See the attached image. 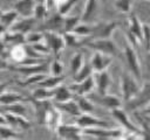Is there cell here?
<instances>
[{"label":"cell","instance_id":"43","mask_svg":"<svg viewBox=\"0 0 150 140\" xmlns=\"http://www.w3.org/2000/svg\"><path fill=\"white\" fill-rule=\"evenodd\" d=\"M49 71H50V75H54V76H62L63 74V64L59 61V60H54L49 66Z\"/></svg>","mask_w":150,"mask_h":140},{"label":"cell","instance_id":"44","mask_svg":"<svg viewBox=\"0 0 150 140\" xmlns=\"http://www.w3.org/2000/svg\"><path fill=\"white\" fill-rule=\"evenodd\" d=\"M143 44L146 51L150 50V26L144 23L143 24Z\"/></svg>","mask_w":150,"mask_h":140},{"label":"cell","instance_id":"19","mask_svg":"<svg viewBox=\"0 0 150 140\" xmlns=\"http://www.w3.org/2000/svg\"><path fill=\"white\" fill-rule=\"evenodd\" d=\"M36 21H38V20H36L34 16L21 18L20 20H16V21H15V23L11 27L9 30L16 32V33H21V34H27V33L32 32V29L34 28Z\"/></svg>","mask_w":150,"mask_h":140},{"label":"cell","instance_id":"35","mask_svg":"<svg viewBox=\"0 0 150 140\" xmlns=\"http://www.w3.org/2000/svg\"><path fill=\"white\" fill-rule=\"evenodd\" d=\"M48 75L46 72H40V74H34V75H29V76H26L25 79H22L21 82H19L20 85L22 86H27V85H30V84H39L41 80H43Z\"/></svg>","mask_w":150,"mask_h":140},{"label":"cell","instance_id":"20","mask_svg":"<svg viewBox=\"0 0 150 140\" xmlns=\"http://www.w3.org/2000/svg\"><path fill=\"white\" fill-rule=\"evenodd\" d=\"M130 35H132L137 42L143 41V24L139 22L136 15L130 14L128 16V32Z\"/></svg>","mask_w":150,"mask_h":140},{"label":"cell","instance_id":"42","mask_svg":"<svg viewBox=\"0 0 150 140\" xmlns=\"http://www.w3.org/2000/svg\"><path fill=\"white\" fill-rule=\"evenodd\" d=\"M63 34V37H64V41H66V44L68 47H76V46H80V41H79V37L76 34L74 33H62Z\"/></svg>","mask_w":150,"mask_h":140},{"label":"cell","instance_id":"48","mask_svg":"<svg viewBox=\"0 0 150 140\" xmlns=\"http://www.w3.org/2000/svg\"><path fill=\"white\" fill-rule=\"evenodd\" d=\"M144 116V118L146 119V121L149 123V125H150V116H146V114H143Z\"/></svg>","mask_w":150,"mask_h":140},{"label":"cell","instance_id":"6","mask_svg":"<svg viewBox=\"0 0 150 140\" xmlns=\"http://www.w3.org/2000/svg\"><path fill=\"white\" fill-rule=\"evenodd\" d=\"M1 125H8L16 131H25L32 127L27 117L16 116L8 112H1Z\"/></svg>","mask_w":150,"mask_h":140},{"label":"cell","instance_id":"30","mask_svg":"<svg viewBox=\"0 0 150 140\" xmlns=\"http://www.w3.org/2000/svg\"><path fill=\"white\" fill-rule=\"evenodd\" d=\"M32 98L36 100H48L54 98V90L53 89H47L43 86H39L32 92Z\"/></svg>","mask_w":150,"mask_h":140},{"label":"cell","instance_id":"41","mask_svg":"<svg viewBox=\"0 0 150 140\" xmlns=\"http://www.w3.org/2000/svg\"><path fill=\"white\" fill-rule=\"evenodd\" d=\"M76 2H79V0H67L63 5H61L60 7H57V12L60 14H62L63 16H67L68 13L73 9V7L76 5Z\"/></svg>","mask_w":150,"mask_h":140},{"label":"cell","instance_id":"13","mask_svg":"<svg viewBox=\"0 0 150 140\" xmlns=\"http://www.w3.org/2000/svg\"><path fill=\"white\" fill-rule=\"evenodd\" d=\"M76 124L80 125L82 128L87 127H111V125L97 117L91 116L90 113H82L81 116L76 117Z\"/></svg>","mask_w":150,"mask_h":140},{"label":"cell","instance_id":"1","mask_svg":"<svg viewBox=\"0 0 150 140\" xmlns=\"http://www.w3.org/2000/svg\"><path fill=\"white\" fill-rule=\"evenodd\" d=\"M83 44L88 49L100 51L111 57H121L123 55V52L120 51L116 43L111 38H91L89 41H86Z\"/></svg>","mask_w":150,"mask_h":140},{"label":"cell","instance_id":"47","mask_svg":"<svg viewBox=\"0 0 150 140\" xmlns=\"http://www.w3.org/2000/svg\"><path fill=\"white\" fill-rule=\"evenodd\" d=\"M53 1H54V4L56 5V7H60V6H61V5H63L67 0H53Z\"/></svg>","mask_w":150,"mask_h":140},{"label":"cell","instance_id":"11","mask_svg":"<svg viewBox=\"0 0 150 140\" xmlns=\"http://www.w3.org/2000/svg\"><path fill=\"white\" fill-rule=\"evenodd\" d=\"M111 116L120 123L121 126H123L127 131H129L130 133H132L134 135H141V128L138 126H136L130 118L128 117V114L125 113L124 110H122L121 107L118 108H114L111 110Z\"/></svg>","mask_w":150,"mask_h":140},{"label":"cell","instance_id":"23","mask_svg":"<svg viewBox=\"0 0 150 140\" xmlns=\"http://www.w3.org/2000/svg\"><path fill=\"white\" fill-rule=\"evenodd\" d=\"M1 40H2L4 44H12V46L26 44V34L8 30V32L1 34Z\"/></svg>","mask_w":150,"mask_h":140},{"label":"cell","instance_id":"25","mask_svg":"<svg viewBox=\"0 0 150 140\" xmlns=\"http://www.w3.org/2000/svg\"><path fill=\"white\" fill-rule=\"evenodd\" d=\"M97 10V0H87L84 4L83 12L81 14V21L89 23L95 16Z\"/></svg>","mask_w":150,"mask_h":140},{"label":"cell","instance_id":"39","mask_svg":"<svg viewBox=\"0 0 150 140\" xmlns=\"http://www.w3.org/2000/svg\"><path fill=\"white\" fill-rule=\"evenodd\" d=\"M74 34H76L77 36H80V37H82V36H91V33H93V26H90L89 23H87V22H83L82 24H79L75 29H74V32H73Z\"/></svg>","mask_w":150,"mask_h":140},{"label":"cell","instance_id":"18","mask_svg":"<svg viewBox=\"0 0 150 140\" xmlns=\"http://www.w3.org/2000/svg\"><path fill=\"white\" fill-rule=\"evenodd\" d=\"M94 80H95V90L97 93H107L108 86L110 84V77L107 72V70L103 71H95L93 74Z\"/></svg>","mask_w":150,"mask_h":140},{"label":"cell","instance_id":"24","mask_svg":"<svg viewBox=\"0 0 150 140\" xmlns=\"http://www.w3.org/2000/svg\"><path fill=\"white\" fill-rule=\"evenodd\" d=\"M53 90H54V98H53L54 102H59V103L68 102V100L74 98V93H73V91L70 90L69 86H66V85L61 84V85L56 86Z\"/></svg>","mask_w":150,"mask_h":140},{"label":"cell","instance_id":"9","mask_svg":"<svg viewBox=\"0 0 150 140\" xmlns=\"http://www.w3.org/2000/svg\"><path fill=\"white\" fill-rule=\"evenodd\" d=\"M56 134L60 139H66V140H80L82 139L83 134V128L75 124V125H63L60 124L59 127L56 128Z\"/></svg>","mask_w":150,"mask_h":140},{"label":"cell","instance_id":"33","mask_svg":"<svg viewBox=\"0 0 150 140\" xmlns=\"http://www.w3.org/2000/svg\"><path fill=\"white\" fill-rule=\"evenodd\" d=\"M21 138H22V133L20 131H16L8 125H1V139L7 140V139H21Z\"/></svg>","mask_w":150,"mask_h":140},{"label":"cell","instance_id":"12","mask_svg":"<svg viewBox=\"0 0 150 140\" xmlns=\"http://www.w3.org/2000/svg\"><path fill=\"white\" fill-rule=\"evenodd\" d=\"M70 90L73 91L74 94H80V96H88L95 90V80L93 75L86 78L82 82H74L73 84L69 85Z\"/></svg>","mask_w":150,"mask_h":140},{"label":"cell","instance_id":"37","mask_svg":"<svg viewBox=\"0 0 150 140\" xmlns=\"http://www.w3.org/2000/svg\"><path fill=\"white\" fill-rule=\"evenodd\" d=\"M80 16H64V28L63 33H73L74 29L80 24Z\"/></svg>","mask_w":150,"mask_h":140},{"label":"cell","instance_id":"17","mask_svg":"<svg viewBox=\"0 0 150 140\" xmlns=\"http://www.w3.org/2000/svg\"><path fill=\"white\" fill-rule=\"evenodd\" d=\"M36 0H16L14 2V9L21 18H29L34 15Z\"/></svg>","mask_w":150,"mask_h":140},{"label":"cell","instance_id":"36","mask_svg":"<svg viewBox=\"0 0 150 140\" xmlns=\"http://www.w3.org/2000/svg\"><path fill=\"white\" fill-rule=\"evenodd\" d=\"M33 16L38 21H45L48 18V7L46 6V2H36Z\"/></svg>","mask_w":150,"mask_h":140},{"label":"cell","instance_id":"34","mask_svg":"<svg viewBox=\"0 0 150 140\" xmlns=\"http://www.w3.org/2000/svg\"><path fill=\"white\" fill-rule=\"evenodd\" d=\"M83 64H84V60H83L82 52H76V54H74L73 57H71V60H70V66H69L71 75L74 76V75L82 68Z\"/></svg>","mask_w":150,"mask_h":140},{"label":"cell","instance_id":"38","mask_svg":"<svg viewBox=\"0 0 150 140\" xmlns=\"http://www.w3.org/2000/svg\"><path fill=\"white\" fill-rule=\"evenodd\" d=\"M115 8L124 14H129L132 8V0H115Z\"/></svg>","mask_w":150,"mask_h":140},{"label":"cell","instance_id":"15","mask_svg":"<svg viewBox=\"0 0 150 140\" xmlns=\"http://www.w3.org/2000/svg\"><path fill=\"white\" fill-rule=\"evenodd\" d=\"M9 70H13L15 72L22 74L25 77L34 74H40V72H46L48 71V64L47 62L41 63V64H32V65H12L8 66Z\"/></svg>","mask_w":150,"mask_h":140},{"label":"cell","instance_id":"45","mask_svg":"<svg viewBox=\"0 0 150 140\" xmlns=\"http://www.w3.org/2000/svg\"><path fill=\"white\" fill-rule=\"evenodd\" d=\"M141 112H142L143 114H146V116H150V102H149V103H148V104H146V105H145V106L143 107V110H142Z\"/></svg>","mask_w":150,"mask_h":140},{"label":"cell","instance_id":"49","mask_svg":"<svg viewBox=\"0 0 150 140\" xmlns=\"http://www.w3.org/2000/svg\"><path fill=\"white\" fill-rule=\"evenodd\" d=\"M36 2H46V0H36Z\"/></svg>","mask_w":150,"mask_h":140},{"label":"cell","instance_id":"26","mask_svg":"<svg viewBox=\"0 0 150 140\" xmlns=\"http://www.w3.org/2000/svg\"><path fill=\"white\" fill-rule=\"evenodd\" d=\"M74 99L77 103L79 107L81 108L82 113H93L95 108V104L91 102V99L87 96H80V94H74Z\"/></svg>","mask_w":150,"mask_h":140},{"label":"cell","instance_id":"46","mask_svg":"<svg viewBox=\"0 0 150 140\" xmlns=\"http://www.w3.org/2000/svg\"><path fill=\"white\" fill-rule=\"evenodd\" d=\"M148 54H146V56H145V65H146V68L150 70V50L149 51H146Z\"/></svg>","mask_w":150,"mask_h":140},{"label":"cell","instance_id":"14","mask_svg":"<svg viewBox=\"0 0 150 140\" xmlns=\"http://www.w3.org/2000/svg\"><path fill=\"white\" fill-rule=\"evenodd\" d=\"M111 61H112V57L109 56V55H105V54H102L100 51H95L91 57H90V64L93 66V70L94 72L95 71H103V70H107L108 66L111 64Z\"/></svg>","mask_w":150,"mask_h":140},{"label":"cell","instance_id":"31","mask_svg":"<svg viewBox=\"0 0 150 140\" xmlns=\"http://www.w3.org/2000/svg\"><path fill=\"white\" fill-rule=\"evenodd\" d=\"M63 79H64V76H54V75H50V76H47L43 80H41L38 85L39 86L47 88V89H55L56 86L61 85V83L63 82Z\"/></svg>","mask_w":150,"mask_h":140},{"label":"cell","instance_id":"40","mask_svg":"<svg viewBox=\"0 0 150 140\" xmlns=\"http://www.w3.org/2000/svg\"><path fill=\"white\" fill-rule=\"evenodd\" d=\"M43 40H45V35L41 32H29L26 34V43L28 44L39 43Z\"/></svg>","mask_w":150,"mask_h":140},{"label":"cell","instance_id":"5","mask_svg":"<svg viewBox=\"0 0 150 140\" xmlns=\"http://www.w3.org/2000/svg\"><path fill=\"white\" fill-rule=\"evenodd\" d=\"M43 35H45V42L47 43L48 48L50 49V52H53L54 55H59L67 47L62 33L45 30Z\"/></svg>","mask_w":150,"mask_h":140},{"label":"cell","instance_id":"4","mask_svg":"<svg viewBox=\"0 0 150 140\" xmlns=\"http://www.w3.org/2000/svg\"><path fill=\"white\" fill-rule=\"evenodd\" d=\"M123 55H124L127 64L130 69V72L135 76V78L137 80L141 79L142 78L141 63H139V60H138V56H137V52H136V48L128 42V44L125 46V48L123 50Z\"/></svg>","mask_w":150,"mask_h":140},{"label":"cell","instance_id":"32","mask_svg":"<svg viewBox=\"0 0 150 140\" xmlns=\"http://www.w3.org/2000/svg\"><path fill=\"white\" fill-rule=\"evenodd\" d=\"M93 72H94V70H93V66H91L90 62L84 63V64L82 65V68L73 76V77H74V82H82V80H84L86 78H88L89 76H91Z\"/></svg>","mask_w":150,"mask_h":140},{"label":"cell","instance_id":"10","mask_svg":"<svg viewBox=\"0 0 150 140\" xmlns=\"http://www.w3.org/2000/svg\"><path fill=\"white\" fill-rule=\"evenodd\" d=\"M117 21H109V22H97L93 26L91 38H110L114 30L117 28Z\"/></svg>","mask_w":150,"mask_h":140},{"label":"cell","instance_id":"7","mask_svg":"<svg viewBox=\"0 0 150 140\" xmlns=\"http://www.w3.org/2000/svg\"><path fill=\"white\" fill-rule=\"evenodd\" d=\"M91 96H89V98L91 99V102L96 105H100L102 107H105L108 110H114V108H118L122 106V102L118 97L114 96V94H109V93H90Z\"/></svg>","mask_w":150,"mask_h":140},{"label":"cell","instance_id":"16","mask_svg":"<svg viewBox=\"0 0 150 140\" xmlns=\"http://www.w3.org/2000/svg\"><path fill=\"white\" fill-rule=\"evenodd\" d=\"M41 28L43 30H52V32L61 33L60 29L63 30V28H64V16L62 14H60L59 12L55 13L43 21V24Z\"/></svg>","mask_w":150,"mask_h":140},{"label":"cell","instance_id":"28","mask_svg":"<svg viewBox=\"0 0 150 140\" xmlns=\"http://www.w3.org/2000/svg\"><path fill=\"white\" fill-rule=\"evenodd\" d=\"M1 112H8L13 113L16 116H22L27 117V108L23 104L21 103H14V104H8V105H1Z\"/></svg>","mask_w":150,"mask_h":140},{"label":"cell","instance_id":"29","mask_svg":"<svg viewBox=\"0 0 150 140\" xmlns=\"http://www.w3.org/2000/svg\"><path fill=\"white\" fill-rule=\"evenodd\" d=\"M26 98L16 92H9V91H4L1 93V105H8V104H14V103H21L25 102Z\"/></svg>","mask_w":150,"mask_h":140},{"label":"cell","instance_id":"8","mask_svg":"<svg viewBox=\"0 0 150 140\" xmlns=\"http://www.w3.org/2000/svg\"><path fill=\"white\" fill-rule=\"evenodd\" d=\"M150 102V82L145 83L138 91V93L131 99L129 100L127 104V107L132 110L134 112L137 111L138 108H143L148 103Z\"/></svg>","mask_w":150,"mask_h":140},{"label":"cell","instance_id":"3","mask_svg":"<svg viewBox=\"0 0 150 140\" xmlns=\"http://www.w3.org/2000/svg\"><path fill=\"white\" fill-rule=\"evenodd\" d=\"M83 134L94 136L95 139L104 140V139H116L123 135V131L121 128L114 127H87L83 128Z\"/></svg>","mask_w":150,"mask_h":140},{"label":"cell","instance_id":"21","mask_svg":"<svg viewBox=\"0 0 150 140\" xmlns=\"http://www.w3.org/2000/svg\"><path fill=\"white\" fill-rule=\"evenodd\" d=\"M18 16H19V13L15 9H8V10H2L1 12V18H0L1 34L6 33L11 29V27L18 20Z\"/></svg>","mask_w":150,"mask_h":140},{"label":"cell","instance_id":"2","mask_svg":"<svg viewBox=\"0 0 150 140\" xmlns=\"http://www.w3.org/2000/svg\"><path fill=\"white\" fill-rule=\"evenodd\" d=\"M137 79L135 78V76L131 74H122L120 77V86H121V92H122V97L123 100L125 103H128L129 100H131L139 91V86L136 82Z\"/></svg>","mask_w":150,"mask_h":140},{"label":"cell","instance_id":"27","mask_svg":"<svg viewBox=\"0 0 150 140\" xmlns=\"http://www.w3.org/2000/svg\"><path fill=\"white\" fill-rule=\"evenodd\" d=\"M9 57L13 62H15L16 64H19L22 60H25L27 57L26 54V48L25 44H16V46H12L11 50H9Z\"/></svg>","mask_w":150,"mask_h":140},{"label":"cell","instance_id":"22","mask_svg":"<svg viewBox=\"0 0 150 140\" xmlns=\"http://www.w3.org/2000/svg\"><path fill=\"white\" fill-rule=\"evenodd\" d=\"M54 105H55V107L57 110H60L61 112H64V113H67V114H69L71 117H79V116L82 114V111L79 107V105L75 102V99H70L68 102H61V103L55 102Z\"/></svg>","mask_w":150,"mask_h":140}]
</instances>
